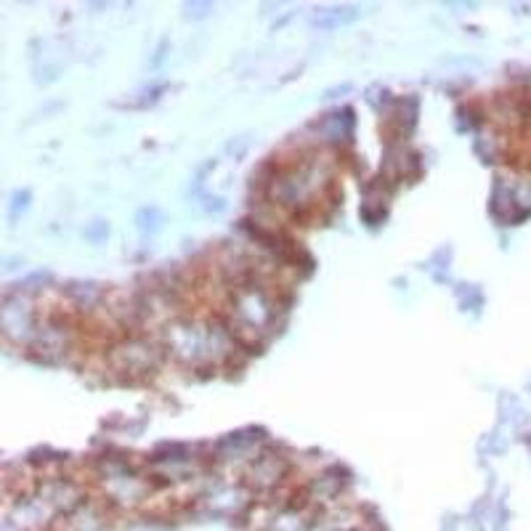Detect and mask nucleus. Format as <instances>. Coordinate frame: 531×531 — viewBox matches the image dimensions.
I'll return each instance as SVG.
<instances>
[{
    "mask_svg": "<svg viewBox=\"0 0 531 531\" xmlns=\"http://www.w3.org/2000/svg\"><path fill=\"white\" fill-rule=\"evenodd\" d=\"M165 349L155 335L133 332L119 338L115 346L107 349V369L125 380H141L157 372L165 358Z\"/></svg>",
    "mask_w": 531,
    "mask_h": 531,
    "instance_id": "1",
    "label": "nucleus"
},
{
    "mask_svg": "<svg viewBox=\"0 0 531 531\" xmlns=\"http://www.w3.org/2000/svg\"><path fill=\"white\" fill-rule=\"evenodd\" d=\"M38 322H40V303L35 297L22 293V290L3 296L0 324H3V338L8 346L30 349Z\"/></svg>",
    "mask_w": 531,
    "mask_h": 531,
    "instance_id": "2",
    "label": "nucleus"
},
{
    "mask_svg": "<svg viewBox=\"0 0 531 531\" xmlns=\"http://www.w3.org/2000/svg\"><path fill=\"white\" fill-rule=\"evenodd\" d=\"M293 475V460L285 457L277 447H266L244 471H242V483L252 494H271L282 489Z\"/></svg>",
    "mask_w": 531,
    "mask_h": 531,
    "instance_id": "3",
    "label": "nucleus"
},
{
    "mask_svg": "<svg viewBox=\"0 0 531 531\" xmlns=\"http://www.w3.org/2000/svg\"><path fill=\"white\" fill-rule=\"evenodd\" d=\"M356 531H375V529H369V527H361V529H356Z\"/></svg>",
    "mask_w": 531,
    "mask_h": 531,
    "instance_id": "4",
    "label": "nucleus"
}]
</instances>
